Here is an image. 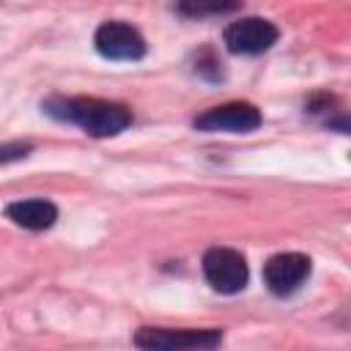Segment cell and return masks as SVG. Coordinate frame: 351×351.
Returning <instances> with one entry per match:
<instances>
[{"mask_svg":"<svg viewBox=\"0 0 351 351\" xmlns=\"http://www.w3.org/2000/svg\"><path fill=\"white\" fill-rule=\"evenodd\" d=\"M44 112L58 121L77 123L90 137H112L132 123V112L126 104L104 101V99H85V96L49 99V101H44Z\"/></svg>","mask_w":351,"mask_h":351,"instance_id":"obj_1","label":"cell"},{"mask_svg":"<svg viewBox=\"0 0 351 351\" xmlns=\"http://www.w3.org/2000/svg\"><path fill=\"white\" fill-rule=\"evenodd\" d=\"M219 329H154L143 326L134 335V346L151 351H178V348H214L219 346Z\"/></svg>","mask_w":351,"mask_h":351,"instance_id":"obj_3","label":"cell"},{"mask_svg":"<svg viewBox=\"0 0 351 351\" xmlns=\"http://www.w3.org/2000/svg\"><path fill=\"white\" fill-rule=\"evenodd\" d=\"M8 219L16 222L19 228H27V230H44V228H52L55 219H58V208L55 203L49 200H41V197H30V200H16L5 208Z\"/></svg>","mask_w":351,"mask_h":351,"instance_id":"obj_8","label":"cell"},{"mask_svg":"<svg viewBox=\"0 0 351 351\" xmlns=\"http://www.w3.org/2000/svg\"><path fill=\"white\" fill-rule=\"evenodd\" d=\"M310 274V258L302 252H280L266 261L263 266V280L271 293L288 296L293 293Z\"/></svg>","mask_w":351,"mask_h":351,"instance_id":"obj_7","label":"cell"},{"mask_svg":"<svg viewBox=\"0 0 351 351\" xmlns=\"http://www.w3.org/2000/svg\"><path fill=\"white\" fill-rule=\"evenodd\" d=\"M261 126V112L255 104L250 101H230V104H219L211 107L206 112H200L195 118V129L200 132H252Z\"/></svg>","mask_w":351,"mask_h":351,"instance_id":"obj_5","label":"cell"},{"mask_svg":"<svg viewBox=\"0 0 351 351\" xmlns=\"http://www.w3.org/2000/svg\"><path fill=\"white\" fill-rule=\"evenodd\" d=\"M203 274L208 285L219 293H239L247 285V261L230 247H211L203 255Z\"/></svg>","mask_w":351,"mask_h":351,"instance_id":"obj_2","label":"cell"},{"mask_svg":"<svg viewBox=\"0 0 351 351\" xmlns=\"http://www.w3.org/2000/svg\"><path fill=\"white\" fill-rule=\"evenodd\" d=\"M93 44H96L99 55H104L110 60H140L145 55V38L140 36V30H134L126 22L99 25Z\"/></svg>","mask_w":351,"mask_h":351,"instance_id":"obj_6","label":"cell"},{"mask_svg":"<svg viewBox=\"0 0 351 351\" xmlns=\"http://www.w3.org/2000/svg\"><path fill=\"white\" fill-rule=\"evenodd\" d=\"M277 36L280 33L269 19L247 16L225 27V47L233 55H261L274 47Z\"/></svg>","mask_w":351,"mask_h":351,"instance_id":"obj_4","label":"cell"},{"mask_svg":"<svg viewBox=\"0 0 351 351\" xmlns=\"http://www.w3.org/2000/svg\"><path fill=\"white\" fill-rule=\"evenodd\" d=\"M176 8L184 16L200 19V16H219L241 8V0H176Z\"/></svg>","mask_w":351,"mask_h":351,"instance_id":"obj_9","label":"cell"},{"mask_svg":"<svg viewBox=\"0 0 351 351\" xmlns=\"http://www.w3.org/2000/svg\"><path fill=\"white\" fill-rule=\"evenodd\" d=\"M30 143H5L0 145V165L3 162H14V159H25L30 154Z\"/></svg>","mask_w":351,"mask_h":351,"instance_id":"obj_10","label":"cell"}]
</instances>
